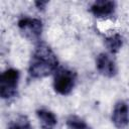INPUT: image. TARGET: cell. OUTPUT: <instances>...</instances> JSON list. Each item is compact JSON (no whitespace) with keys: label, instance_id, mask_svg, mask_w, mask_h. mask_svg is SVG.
<instances>
[{"label":"cell","instance_id":"obj_11","mask_svg":"<svg viewBox=\"0 0 129 129\" xmlns=\"http://www.w3.org/2000/svg\"><path fill=\"white\" fill-rule=\"evenodd\" d=\"M66 123L69 129H91V127L86 123V121L76 115L69 116Z\"/></svg>","mask_w":129,"mask_h":129},{"label":"cell","instance_id":"obj_3","mask_svg":"<svg viewBox=\"0 0 129 129\" xmlns=\"http://www.w3.org/2000/svg\"><path fill=\"white\" fill-rule=\"evenodd\" d=\"M19 81V72L8 69L0 77V96L2 99H11L16 96Z\"/></svg>","mask_w":129,"mask_h":129},{"label":"cell","instance_id":"obj_1","mask_svg":"<svg viewBox=\"0 0 129 129\" xmlns=\"http://www.w3.org/2000/svg\"><path fill=\"white\" fill-rule=\"evenodd\" d=\"M57 66L58 60L52 49L44 43H39L31 55L28 74L33 79L45 78L55 73Z\"/></svg>","mask_w":129,"mask_h":129},{"label":"cell","instance_id":"obj_7","mask_svg":"<svg viewBox=\"0 0 129 129\" xmlns=\"http://www.w3.org/2000/svg\"><path fill=\"white\" fill-rule=\"evenodd\" d=\"M116 3L114 1L99 0L93 3L90 10L98 18H107L114 14Z\"/></svg>","mask_w":129,"mask_h":129},{"label":"cell","instance_id":"obj_6","mask_svg":"<svg viewBox=\"0 0 129 129\" xmlns=\"http://www.w3.org/2000/svg\"><path fill=\"white\" fill-rule=\"evenodd\" d=\"M96 67L98 72L107 78H113L117 74V67L113 58L107 53H100L96 58Z\"/></svg>","mask_w":129,"mask_h":129},{"label":"cell","instance_id":"obj_5","mask_svg":"<svg viewBox=\"0 0 129 129\" xmlns=\"http://www.w3.org/2000/svg\"><path fill=\"white\" fill-rule=\"evenodd\" d=\"M112 122L118 129H124L129 124V107L123 102L119 101L115 104L112 113Z\"/></svg>","mask_w":129,"mask_h":129},{"label":"cell","instance_id":"obj_4","mask_svg":"<svg viewBox=\"0 0 129 129\" xmlns=\"http://www.w3.org/2000/svg\"><path fill=\"white\" fill-rule=\"evenodd\" d=\"M17 25L21 35L24 38L33 42L39 40L42 32V22L40 19L22 17L18 20Z\"/></svg>","mask_w":129,"mask_h":129},{"label":"cell","instance_id":"obj_2","mask_svg":"<svg viewBox=\"0 0 129 129\" xmlns=\"http://www.w3.org/2000/svg\"><path fill=\"white\" fill-rule=\"evenodd\" d=\"M77 74L69 69L59 68L55 71L54 80H53V88L56 93L60 95H69L76 84Z\"/></svg>","mask_w":129,"mask_h":129},{"label":"cell","instance_id":"obj_10","mask_svg":"<svg viewBox=\"0 0 129 129\" xmlns=\"http://www.w3.org/2000/svg\"><path fill=\"white\" fill-rule=\"evenodd\" d=\"M8 129H32V127L29 119L25 115H19L9 123Z\"/></svg>","mask_w":129,"mask_h":129},{"label":"cell","instance_id":"obj_9","mask_svg":"<svg viewBox=\"0 0 129 129\" xmlns=\"http://www.w3.org/2000/svg\"><path fill=\"white\" fill-rule=\"evenodd\" d=\"M122 43H123L122 37L118 33L112 34L105 39V45L111 53H117L119 51V49L121 48Z\"/></svg>","mask_w":129,"mask_h":129},{"label":"cell","instance_id":"obj_8","mask_svg":"<svg viewBox=\"0 0 129 129\" xmlns=\"http://www.w3.org/2000/svg\"><path fill=\"white\" fill-rule=\"evenodd\" d=\"M36 115L39 119L41 129H54L56 125V117L55 115L46 109H39L36 111Z\"/></svg>","mask_w":129,"mask_h":129},{"label":"cell","instance_id":"obj_12","mask_svg":"<svg viewBox=\"0 0 129 129\" xmlns=\"http://www.w3.org/2000/svg\"><path fill=\"white\" fill-rule=\"evenodd\" d=\"M47 4V2L46 1H36L35 2V5H36V7L40 10H42V9H44V7H45V5Z\"/></svg>","mask_w":129,"mask_h":129}]
</instances>
